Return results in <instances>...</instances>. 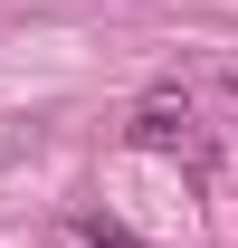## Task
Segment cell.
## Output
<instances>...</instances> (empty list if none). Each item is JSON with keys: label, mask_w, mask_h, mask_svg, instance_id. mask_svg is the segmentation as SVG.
Instances as JSON below:
<instances>
[{"label": "cell", "mask_w": 238, "mask_h": 248, "mask_svg": "<svg viewBox=\"0 0 238 248\" xmlns=\"http://www.w3.org/2000/svg\"><path fill=\"white\" fill-rule=\"evenodd\" d=\"M67 239H76V248H134L115 219H95V210H76V219H67Z\"/></svg>", "instance_id": "2"}, {"label": "cell", "mask_w": 238, "mask_h": 248, "mask_svg": "<svg viewBox=\"0 0 238 248\" xmlns=\"http://www.w3.org/2000/svg\"><path fill=\"white\" fill-rule=\"evenodd\" d=\"M134 143H143V153H200L191 95H143V105H134Z\"/></svg>", "instance_id": "1"}]
</instances>
